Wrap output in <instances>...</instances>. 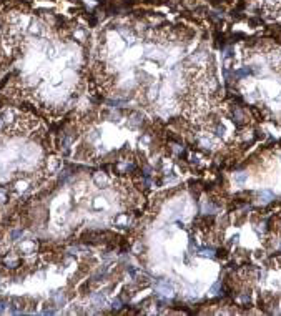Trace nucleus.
<instances>
[{
    "instance_id": "1",
    "label": "nucleus",
    "mask_w": 281,
    "mask_h": 316,
    "mask_svg": "<svg viewBox=\"0 0 281 316\" xmlns=\"http://www.w3.org/2000/svg\"><path fill=\"white\" fill-rule=\"evenodd\" d=\"M259 200H261L263 203H270L271 200H274V193L270 191V190H263V191L259 193Z\"/></svg>"
},
{
    "instance_id": "2",
    "label": "nucleus",
    "mask_w": 281,
    "mask_h": 316,
    "mask_svg": "<svg viewBox=\"0 0 281 316\" xmlns=\"http://www.w3.org/2000/svg\"><path fill=\"white\" fill-rule=\"evenodd\" d=\"M246 180H248V173H245V172L234 175V182H236V183H245Z\"/></svg>"
},
{
    "instance_id": "3",
    "label": "nucleus",
    "mask_w": 281,
    "mask_h": 316,
    "mask_svg": "<svg viewBox=\"0 0 281 316\" xmlns=\"http://www.w3.org/2000/svg\"><path fill=\"white\" fill-rule=\"evenodd\" d=\"M140 118H141L140 115H136V113H135V115L132 117V126H138V125H140V123H141Z\"/></svg>"
},
{
    "instance_id": "4",
    "label": "nucleus",
    "mask_w": 281,
    "mask_h": 316,
    "mask_svg": "<svg viewBox=\"0 0 281 316\" xmlns=\"http://www.w3.org/2000/svg\"><path fill=\"white\" fill-rule=\"evenodd\" d=\"M20 236H22V230H14V231L10 233V238H12V240H18Z\"/></svg>"
},
{
    "instance_id": "5",
    "label": "nucleus",
    "mask_w": 281,
    "mask_h": 316,
    "mask_svg": "<svg viewBox=\"0 0 281 316\" xmlns=\"http://www.w3.org/2000/svg\"><path fill=\"white\" fill-rule=\"evenodd\" d=\"M201 255H203V256H210V258H215V251H213V250H203V251H201Z\"/></svg>"
},
{
    "instance_id": "6",
    "label": "nucleus",
    "mask_w": 281,
    "mask_h": 316,
    "mask_svg": "<svg viewBox=\"0 0 281 316\" xmlns=\"http://www.w3.org/2000/svg\"><path fill=\"white\" fill-rule=\"evenodd\" d=\"M93 301H97V303H103V296L102 294H95L93 298H92Z\"/></svg>"
},
{
    "instance_id": "7",
    "label": "nucleus",
    "mask_w": 281,
    "mask_h": 316,
    "mask_svg": "<svg viewBox=\"0 0 281 316\" xmlns=\"http://www.w3.org/2000/svg\"><path fill=\"white\" fill-rule=\"evenodd\" d=\"M218 290H220V283H216L215 286H213V288H211V291H210V293H211V294H216V291H218Z\"/></svg>"
},
{
    "instance_id": "8",
    "label": "nucleus",
    "mask_w": 281,
    "mask_h": 316,
    "mask_svg": "<svg viewBox=\"0 0 281 316\" xmlns=\"http://www.w3.org/2000/svg\"><path fill=\"white\" fill-rule=\"evenodd\" d=\"M120 305H122V303H120V300H115V301H113V308H120Z\"/></svg>"
}]
</instances>
